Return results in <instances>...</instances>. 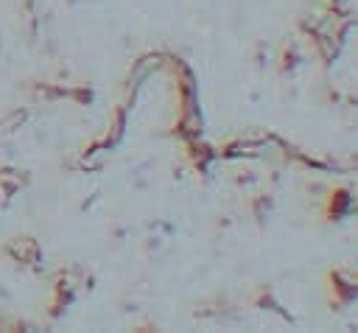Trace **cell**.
I'll use <instances>...</instances> for the list:
<instances>
[{"label":"cell","instance_id":"6da1fadb","mask_svg":"<svg viewBox=\"0 0 358 333\" xmlns=\"http://www.w3.org/2000/svg\"><path fill=\"white\" fill-rule=\"evenodd\" d=\"M6 252L14 260H20V263H36L39 260V246H36L34 238H14V241H8Z\"/></svg>","mask_w":358,"mask_h":333},{"label":"cell","instance_id":"7a4b0ae2","mask_svg":"<svg viewBox=\"0 0 358 333\" xmlns=\"http://www.w3.org/2000/svg\"><path fill=\"white\" fill-rule=\"evenodd\" d=\"M22 120H25V112H8L3 120H0V134H11L14 129H20L22 126Z\"/></svg>","mask_w":358,"mask_h":333},{"label":"cell","instance_id":"3957f363","mask_svg":"<svg viewBox=\"0 0 358 333\" xmlns=\"http://www.w3.org/2000/svg\"><path fill=\"white\" fill-rule=\"evenodd\" d=\"M0 185H3L6 193H14V190H20V185H22V173H20V171H3V173H0Z\"/></svg>","mask_w":358,"mask_h":333}]
</instances>
